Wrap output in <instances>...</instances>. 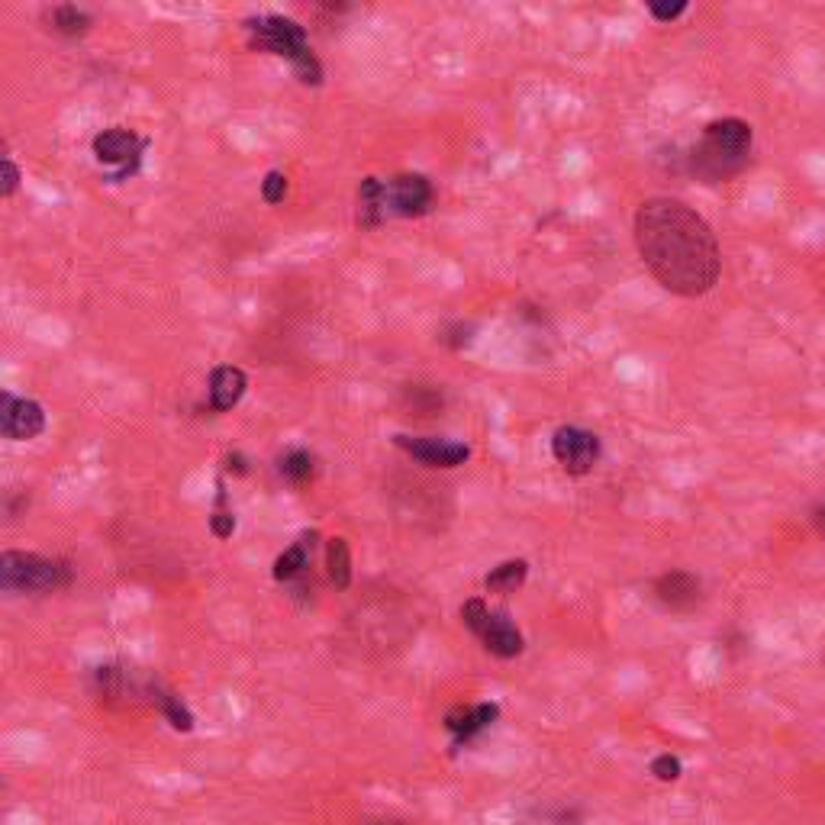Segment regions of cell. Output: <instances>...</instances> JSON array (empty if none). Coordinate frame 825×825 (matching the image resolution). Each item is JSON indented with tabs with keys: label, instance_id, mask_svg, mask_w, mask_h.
<instances>
[{
	"label": "cell",
	"instance_id": "cell-4",
	"mask_svg": "<svg viewBox=\"0 0 825 825\" xmlns=\"http://www.w3.org/2000/svg\"><path fill=\"white\" fill-rule=\"evenodd\" d=\"M71 564L62 558H46L36 552H4L0 555V587L4 593H52L71 584Z\"/></svg>",
	"mask_w": 825,
	"mask_h": 825
},
{
	"label": "cell",
	"instance_id": "cell-2",
	"mask_svg": "<svg viewBox=\"0 0 825 825\" xmlns=\"http://www.w3.org/2000/svg\"><path fill=\"white\" fill-rule=\"evenodd\" d=\"M751 142H755V133L738 117L706 123L700 142L690 152V171L703 184H726L738 171H745L751 158Z\"/></svg>",
	"mask_w": 825,
	"mask_h": 825
},
{
	"label": "cell",
	"instance_id": "cell-5",
	"mask_svg": "<svg viewBox=\"0 0 825 825\" xmlns=\"http://www.w3.org/2000/svg\"><path fill=\"white\" fill-rule=\"evenodd\" d=\"M461 622H465V626L477 635V639H481V645L494 658L510 661L516 655H523V648H526L523 632L513 626L506 613L490 610V606L481 597H474V600H468L465 606H461Z\"/></svg>",
	"mask_w": 825,
	"mask_h": 825
},
{
	"label": "cell",
	"instance_id": "cell-25",
	"mask_svg": "<svg viewBox=\"0 0 825 825\" xmlns=\"http://www.w3.org/2000/svg\"><path fill=\"white\" fill-rule=\"evenodd\" d=\"M17 187H20V168L10 155H4V187H0V194H4V200H10L17 194Z\"/></svg>",
	"mask_w": 825,
	"mask_h": 825
},
{
	"label": "cell",
	"instance_id": "cell-14",
	"mask_svg": "<svg viewBox=\"0 0 825 825\" xmlns=\"http://www.w3.org/2000/svg\"><path fill=\"white\" fill-rule=\"evenodd\" d=\"M313 548H316V532H303L300 539L274 561V571H271L274 581L287 584V581H297V577L307 574L313 564Z\"/></svg>",
	"mask_w": 825,
	"mask_h": 825
},
{
	"label": "cell",
	"instance_id": "cell-10",
	"mask_svg": "<svg viewBox=\"0 0 825 825\" xmlns=\"http://www.w3.org/2000/svg\"><path fill=\"white\" fill-rule=\"evenodd\" d=\"M42 429H46V410H42V403L13 397L10 390L0 394V432H4V439L30 442L42 436Z\"/></svg>",
	"mask_w": 825,
	"mask_h": 825
},
{
	"label": "cell",
	"instance_id": "cell-24",
	"mask_svg": "<svg viewBox=\"0 0 825 825\" xmlns=\"http://www.w3.org/2000/svg\"><path fill=\"white\" fill-rule=\"evenodd\" d=\"M648 13L655 20H661V23H671V20H677V17H684L687 13V4L684 0H680V4H658V0H651L648 4Z\"/></svg>",
	"mask_w": 825,
	"mask_h": 825
},
{
	"label": "cell",
	"instance_id": "cell-17",
	"mask_svg": "<svg viewBox=\"0 0 825 825\" xmlns=\"http://www.w3.org/2000/svg\"><path fill=\"white\" fill-rule=\"evenodd\" d=\"M326 574L339 590L352 587V552H349V542H345L342 535L326 542Z\"/></svg>",
	"mask_w": 825,
	"mask_h": 825
},
{
	"label": "cell",
	"instance_id": "cell-15",
	"mask_svg": "<svg viewBox=\"0 0 825 825\" xmlns=\"http://www.w3.org/2000/svg\"><path fill=\"white\" fill-rule=\"evenodd\" d=\"M149 700L155 703V709L168 719V726L175 729V732H191V729H194V713L184 706V700L178 697L175 690H168L165 684H158V680H152Z\"/></svg>",
	"mask_w": 825,
	"mask_h": 825
},
{
	"label": "cell",
	"instance_id": "cell-16",
	"mask_svg": "<svg viewBox=\"0 0 825 825\" xmlns=\"http://www.w3.org/2000/svg\"><path fill=\"white\" fill-rule=\"evenodd\" d=\"M387 220L384 210V181L381 178H365L358 184V226L378 229Z\"/></svg>",
	"mask_w": 825,
	"mask_h": 825
},
{
	"label": "cell",
	"instance_id": "cell-12",
	"mask_svg": "<svg viewBox=\"0 0 825 825\" xmlns=\"http://www.w3.org/2000/svg\"><path fill=\"white\" fill-rule=\"evenodd\" d=\"M651 590H655L658 603L668 606L674 613H687L700 603V581H697V574H690V571L661 574Z\"/></svg>",
	"mask_w": 825,
	"mask_h": 825
},
{
	"label": "cell",
	"instance_id": "cell-22",
	"mask_svg": "<svg viewBox=\"0 0 825 825\" xmlns=\"http://www.w3.org/2000/svg\"><path fill=\"white\" fill-rule=\"evenodd\" d=\"M262 197L265 204H281L287 197V175L284 171H268L265 181H262Z\"/></svg>",
	"mask_w": 825,
	"mask_h": 825
},
{
	"label": "cell",
	"instance_id": "cell-20",
	"mask_svg": "<svg viewBox=\"0 0 825 825\" xmlns=\"http://www.w3.org/2000/svg\"><path fill=\"white\" fill-rule=\"evenodd\" d=\"M278 471L291 484H307V481H313V474H316V458L307 452V448H294V452H287L278 461Z\"/></svg>",
	"mask_w": 825,
	"mask_h": 825
},
{
	"label": "cell",
	"instance_id": "cell-19",
	"mask_svg": "<svg viewBox=\"0 0 825 825\" xmlns=\"http://www.w3.org/2000/svg\"><path fill=\"white\" fill-rule=\"evenodd\" d=\"M46 23L62 36H84L91 30L94 20H91V13H84L75 4H59V7L46 10Z\"/></svg>",
	"mask_w": 825,
	"mask_h": 825
},
{
	"label": "cell",
	"instance_id": "cell-1",
	"mask_svg": "<svg viewBox=\"0 0 825 825\" xmlns=\"http://www.w3.org/2000/svg\"><path fill=\"white\" fill-rule=\"evenodd\" d=\"M635 245L651 278L677 297L709 294L722 274L713 226L680 200H645L635 213Z\"/></svg>",
	"mask_w": 825,
	"mask_h": 825
},
{
	"label": "cell",
	"instance_id": "cell-23",
	"mask_svg": "<svg viewBox=\"0 0 825 825\" xmlns=\"http://www.w3.org/2000/svg\"><path fill=\"white\" fill-rule=\"evenodd\" d=\"M648 771L655 774L658 780H664V784H671V780H677L680 774H684V764H680V758H674V755H658L655 761H651Z\"/></svg>",
	"mask_w": 825,
	"mask_h": 825
},
{
	"label": "cell",
	"instance_id": "cell-8",
	"mask_svg": "<svg viewBox=\"0 0 825 825\" xmlns=\"http://www.w3.org/2000/svg\"><path fill=\"white\" fill-rule=\"evenodd\" d=\"M394 445L400 452H407L410 458H416L419 465L426 468H461L471 458V445L468 442H452V439H439V436H394Z\"/></svg>",
	"mask_w": 825,
	"mask_h": 825
},
{
	"label": "cell",
	"instance_id": "cell-26",
	"mask_svg": "<svg viewBox=\"0 0 825 825\" xmlns=\"http://www.w3.org/2000/svg\"><path fill=\"white\" fill-rule=\"evenodd\" d=\"M226 468H229V471H236V474H245V471H249V468H245L242 455H229V458H226Z\"/></svg>",
	"mask_w": 825,
	"mask_h": 825
},
{
	"label": "cell",
	"instance_id": "cell-28",
	"mask_svg": "<svg viewBox=\"0 0 825 825\" xmlns=\"http://www.w3.org/2000/svg\"><path fill=\"white\" fill-rule=\"evenodd\" d=\"M365 825H397V822H387V819H371V822H365Z\"/></svg>",
	"mask_w": 825,
	"mask_h": 825
},
{
	"label": "cell",
	"instance_id": "cell-18",
	"mask_svg": "<svg viewBox=\"0 0 825 825\" xmlns=\"http://www.w3.org/2000/svg\"><path fill=\"white\" fill-rule=\"evenodd\" d=\"M526 577H529V564L523 558H513V561L497 564V568L484 577V587L490 593H516L526 584Z\"/></svg>",
	"mask_w": 825,
	"mask_h": 825
},
{
	"label": "cell",
	"instance_id": "cell-6",
	"mask_svg": "<svg viewBox=\"0 0 825 825\" xmlns=\"http://www.w3.org/2000/svg\"><path fill=\"white\" fill-rule=\"evenodd\" d=\"M149 142L136 136L133 129H123V126H113V129H104V133L94 136V158L100 165H120V171L113 175L110 181L120 184L126 178H133L139 165H142V152H146Z\"/></svg>",
	"mask_w": 825,
	"mask_h": 825
},
{
	"label": "cell",
	"instance_id": "cell-21",
	"mask_svg": "<svg viewBox=\"0 0 825 825\" xmlns=\"http://www.w3.org/2000/svg\"><path fill=\"white\" fill-rule=\"evenodd\" d=\"M216 513L210 516V529H213V535L216 539H229V535L236 532V516L229 513V510H223L226 506V490H223V484H220V497H216Z\"/></svg>",
	"mask_w": 825,
	"mask_h": 825
},
{
	"label": "cell",
	"instance_id": "cell-9",
	"mask_svg": "<svg viewBox=\"0 0 825 825\" xmlns=\"http://www.w3.org/2000/svg\"><path fill=\"white\" fill-rule=\"evenodd\" d=\"M432 204H436V191L423 175H394L384 181L387 216H423Z\"/></svg>",
	"mask_w": 825,
	"mask_h": 825
},
{
	"label": "cell",
	"instance_id": "cell-7",
	"mask_svg": "<svg viewBox=\"0 0 825 825\" xmlns=\"http://www.w3.org/2000/svg\"><path fill=\"white\" fill-rule=\"evenodd\" d=\"M552 455L568 474L584 477L600 461V439L581 426H561L552 436Z\"/></svg>",
	"mask_w": 825,
	"mask_h": 825
},
{
	"label": "cell",
	"instance_id": "cell-13",
	"mask_svg": "<svg viewBox=\"0 0 825 825\" xmlns=\"http://www.w3.org/2000/svg\"><path fill=\"white\" fill-rule=\"evenodd\" d=\"M249 390V374L236 365H220L210 374V407L216 413H229L239 407V400Z\"/></svg>",
	"mask_w": 825,
	"mask_h": 825
},
{
	"label": "cell",
	"instance_id": "cell-27",
	"mask_svg": "<svg viewBox=\"0 0 825 825\" xmlns=\"http://www.w3.org/2000/svg\"><path fill=\"white\" fill-rule=\"evenodd\" d=\"M816 523H819V529L825 532V506H819V510H816Z\"/></svg>",
	"mask_w": 825,
	"mask_h": 825
},
{
	"label": "cell",
	"instance_id": "cell-3",
	"mask_svg": "<svg viewBox=\"0 0 825 825\" xmlns=\"http://www.w3.org/2000/svg\"><path fill=\"white\" fill-rule=\"evenodd\" d=\"M245 30L252 36V49L281 55L294 65V75L300 84H310V88H320L323 84V65L307 46V30L291 20L281 17V13H268V17H252L245 20Z\"/></svg>",
	"mask_w": 825,
	"mask_h": 825
},
{
	"label": "cell",
	"instance_id": "cell-11",
	"mask_svg": "<svg viewBox=\"0 0 825 825\" xmlns=\"http://www.w3.org/2000/svg\"><path fill=\"white\" fill-rule=\"evenodd\" d=\"M500 719L497 703H471V706H452L445 713V729L455 735V748L474 742L484 729H490Z\"/></svg>",
	"mask_w": 825,
	"mask_h": 825
}]
</instances>
